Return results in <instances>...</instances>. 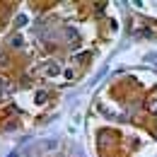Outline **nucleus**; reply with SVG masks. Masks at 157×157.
<instances>
[{
	"label": "nucleus",
	"mask_w": 157,
	"mask_h": 157,
	"mask_svg": "<svg viewBox=\"0 0 157 157\" xmlns=\"http://www.w3.org/2000/svg\"><path fill=\"white\" fill-rule=\"evenodd\" d=\"M58 73H60V68L56 65V63H48V65H46V75L53 78V75H58Z\"/></svg>",
	"instance_id": "obj_1"
},
{
	"label": "nucleus",
	"mask_w": 157,
	"mask_h": 157,
	"mask_svg": "<svg viewBox=\"0 0 157 157\" xmlns=\"http://www.w3.org/2000/svg\"><path fill=\"white\" fill-rule=\"evenodd\" d=\"M147 106L152 114H157V92H152V99H147Z\"/></svg>",
	"instance_id": "obj_2"
},
{
	"label": "nucleus",
	"mask_w": 157,
	"mask_h": 157,
	"mask_svg": "<svg viewBox=\"0 0 157 157\" xmlns=\"http://www.w3.org/2000/svg\"><path fill=\"white\" fill-rule=\"evenodd\" d=\"M44 147H46V150H56V147H58V140H53V138H51V140H46V143H44Z\"/></svg>",
	"instance_id": "obj_3"
},
{
	"label": "nucleus",
	"mask_w": 157,
	"mask_h": 157,
	"mask_svg": "<svg viewBox=\"0 0 157 157\" xmlns=\"http://www.w3.org/2000/svg\"><path fill=\"white\" fill-rule=\"evenodd\" d=\"M10 46H12V48H20L22 46V36H12V39H10Z\"/></svg>",
	"instance_id": "obj_4"
},
{
	"label": "nucleus",
	"mask_w": 157,
	"mask_h": 157,
	"mask_svg": "<svg viewBox=\"0 0 157 157\" xmlns=\"http://www.w3.org/2000/svg\"><path fill=\"white\" fill-rule=\"evenodd\" d=\"M7 87H10V82H7L5 78H0V90H7Z\"/></svg>",
	"instance_id": "obj_5"
},
{
	"label": "nucleus",
	"mask_w": 157,
	"mask_h": 157,
	"mask_svg": "<svg viewBox=\"0 0 157 157\" xmlns=\"http://www.w3.org/2000/svg\"><path fill=\"white\" fill-rule=\"evenodd\" d=\"M24 157H39V152L36 150H29V152H24Z\"/></svg>",
	"instance_id": "obj_6"
},
{
	"label": "nucleus",
	"mask_w": 157,
	"mask_h": 157,
	"mask_svg": "<svg viewBox=\"0 0 157 157\" xmlns=\"http://www.w3.org/2000/svg\"><path fill=\"white\" fill-rule=\"evenodd\" d=\"M7 157H20V155H17V150H12V152H10Z\"/></svg>",
	"instance_id": "obj_7"
},
{
	"label": "nucleus",
	"mask_w": 157,
	"mask_h": 157,
	"mask_svg": "<svg viewBox=\"0 0 157 157\" xmlns=\"http://www.w3.org/2000/svg\"><path fill=\"white\" fill-rule=\"evenodd\" d=\"M73 157H85V155H82V152H78V150H75V155H73Z\"/></svg>",
	"instance_id": "obj_8"
}]
</instances>
